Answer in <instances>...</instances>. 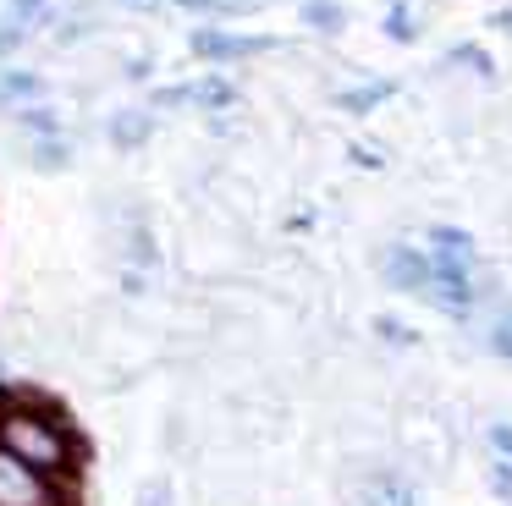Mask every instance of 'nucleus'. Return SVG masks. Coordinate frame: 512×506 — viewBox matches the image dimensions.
Here are the masks:
<instances>
[{
	"instance_id": "nucleus-1",
	"label": "nucleus",
	"mask_w": 512,
	"mask_h": 506,
	"mask_svg": "<svg viewBox=\"0 0 512 506\" xmlns=\"http://www.w3.org/2000/svg\"><path fill=\"white\" fill-rule=\"evenodd\" d=\"M0 446L12 451V457H23L28 468H39V473H61L72 462L67 429L50 424L45 413H28V407L0 413Z\"/></svg>"
},
{
	"instance_id": "nucleus-2",
	"label": "nucleus",
	"mask_w": 512,
	"mask_h": 506,
	"mask_svg": "<svg viewBox=\"0 0 512 506\" xmlns=\"http://www.w3.org/2000/svg\"><path fill=\"white\" fill-rule=\"evenodd\" d=\"M0 506H61V495L50 484V473L28 468L23 457L0 446Z\"/></svg>"
},
{
	"instance_id": "nucleus-3",
	"label": "nucleus",
	"mask_w": 512,
	"mask_h": 506,
	"mask_svg": "<svg viewBox=\"0 0 512 506\" xmlns=\"http://www.w3.org/2000/svg\"><path fill=\"white\" fill-rule=\"evenodd\" d=\"M188 44H193V55H204V61H243V55L276 50V39H265V33H221V28H199Z\"/></svg>"
},
{
	"instance_id": "nucleus-4",
	"label": "nucleus",
	"mask_w": 512,
	"mask_h": 506,
	"mask_svg": "<svg viewBox=\"0 0 512 506\" xmlns=\"http://www.w3.org/2000/svg\"><path fill=\"white\" fill-rule=\"evenodd\" d=\"M380 275H386V286H397V292H424V286H430V253L408 248V242H391V248L380 253Z\"/></svg>"
},
{
	"instance_id": "nucleus-5",
	"label": "nucleus",
	"mask_w": 512,
	"mask_h": 506,
	"mask_svg": "<svg viewBox=\"0 0 512 506\" xmlns=\"http://www.w3.org/2000/svg\"><path fill=\"white\" fill-rule=\"evenodd\" d=\"M149 132H155V116H149V110H116L111 116V143L116 149H144Z\"/></svg>"
},
{
	"instance_id": "nucleus-6",
	"label": "nucleus",
	"mask_w": 512,
	"mask_h": 506,
	"mask_svg": "<svg viewBox=\"0 0 512 506\" xmlns=\"http://www.w3.org/2000/svg\"><path fill=\"white\" fill-rule=\"evenodd\" d=\"M391 94H397V83H386V77H380V83H364V88H347V94H336V105H342L347 116H369V110L386 105Z\"/></svg>"
},
{
	"instance_id": "nucleus-7",
	"label": "nucleus",
	"mask_w": 512,
	"mask_h": 506,
	"mask_svg": "<svg viewBox=\"0 0 512 506\" xmlns=\"http://www.w3.org/2000/svg\"><path fill=\"white\" fill-rule=\"evenodd\" d=\"M364 506H419V501H413V490L397 479V473H375L369 490H364Z\"/></svg>"
},
{
	"instance_id": "nucleus-8",
	"label": "nucleus",
	"mask_w": 512,
	"mask_h": 506,
	"mask_svg": "<svg viewBox=\"0 0 512 506\" xmlns=\"http://www.w3.org/2000/svg\"><path fill=\"white\" fill-rule=\"evenodd\" d=\"M188 105L226 110V105H237V88L226 83V77H199V83H188Z\"/></svg>"
},
{
	"instance_id": "nucleus-9",
	"label": "nucleus",
	"mask_w": 512,
	"mask_h": 506,
	"mask_svg": "<svg viewBox=\"0 0 512 506\" xmlns=\"http://www.w3.org/2000/svg\"><path fill=\"white\" fill-rule=\"evenodd\" d=\"M303 22H309L314 33H342L347 28V11L336 6V0H303Z\"/></svg>"
},
{
	"instance_id": "nucleus-10",
	"label": "nucleus",
	"mask_w": 512,
	"mask_h": 506,
	"mask_svg": "<svg viewBox=\"0 0 512 506\" xmlns=\"http://www.w3.org/2000/svg\"><path fill=\"white\" fill-rule=\"evenodd\" d=\"M45 94V83H39L34 72H6L0 77V105H17V99H39Z\"/></svg>"
},
{
	"instance_id": "nucleus-11",
	"label": "nucleus",
	"mask_w": 512,
	"mask_h": 506,
	"mask_svg": "<svg viewBox=\"0 0 512 506\" xmlns=\"http://www.w3.org/2000/svg\"><path fill=\"white\" fill-rule=\"evenodd\" d=\"M446 61H452V66H468V72L485 77V83L496 77V61H490V55L479 50V44H452V55H446Z\"/></svg>"
},
{
	"instance_id": "nucleus-12",
	"label": "nucleus",
	"mask_w": 512,
	"mask_h": 506,
	"mask_svg": "<svg viewBox=\"0 0 512 506\" xmlns=\"http://www.w3.org/2000/svg\"><path fill=\"white\" fill-rule=\"evenodd\" d=\"M430 253H474V237L463 226H430Z\"/></svg>"
},
{
	"instance_id": "nucleus-13",
	"label": "nucleus",
	"mask_w": 512,
	"mask_h": 506,
	"mask_svg": "<svg viewBox=\"0 0 512 506\" xmlns=\"http://www.w3.org/2000/svg\"><path fill=\"white\" fill-rule=\"evenodd\" d=\"M386 33H391V39H397V44H413V39H419V22H413V11L402 6V0H397V6L386 11Z\"/></svg>"
},
{
	"instance_id": "nucleus-14",
	"label": "nucleus",
	"mask_w": 512,
	"mask_h": 506,
	"mask_svg": "<svg viewBox=\"0 0 512 506\" xmlns=\"http://www.w3.org/2000/svg\"><path fill=\"white\" fill-rule=\"evenodd\" d=\"M67 160H72V154H67V143H56V138H45V143L34 149V165H39V171H61Z\"/></svg>"
},
{
	"instance_id": "nucleus-15",
	"label": "nucleus",
	"mask_w": 512,
	"mask_h": 506,
	"mask_svg": "<svg viewBox=\"0 0 512 506\" xmlns=\"http://www.w3.org/2000/svg\"><path fill=\"white\" fill-rule=\"evenodd\" d=\"M490 490H496L501 501H512V462H507V457H501L496 468H490Z\"/></svg>"
},
{
	"instance_id": "nucleus-16",
	"label": "nucleus",
	"mask_w": 512,
	"mask_h": 506,
	"mask_svg": "<svg viewBox=\"0 0 512 506\" xmlns=\"http://www.w3.org/2000/svg\"><path fill=\"white\" fill-rule=\"evenodd\" d=\"M171 501V484L166 479H149L144 490H138V506H166Z\"/></svg>"
},
{
	"instance_id": "nucleus-17",
	"label": "nucleus",
	"mask_w": 512,
	"mask_h": 506,
	"mask_svg": "<svg viewBox=\"0 0 512 506\" xmlns=\"http://www.w3.org/2000/svg\"><path fill=\"white\" fill-rule=\"evenodd\" d=\"M23 127H34L39 138H56V116L50 110H23Z\"/></svg>"
},
{
	"instance_id": "nucleus-18",
	"label": "nucleus",
	"mask_w": 512,
	"mask_h": 506,
	"mask_svg": "<svg viewBox=\"0 0 512 506\" xmlns=\"http://www.w3.org/2000/svg\"><path fill=\"white\" fill-rule=\"evenodd\" d=\"M490 446H496V457L512 462V424H490Z\"/></svg>"
},
{
	"instance_id": "nucleus-19",
	"label": "nucleus",
	"mask_w": 512,
	"mask_h": 506,
	"mask_svg": "<svg viewBox=\"0 0 512 506\" xmlns=\"http://www.w3.org/2000/svg\"><path fill=\"white\" fill-rule=\"evenodd\" d=\"M39 11H45V0H12V22L23 28V22H34Z\"/></svg>"
},
{
	"instance_id": "nucleus-20",
	"label": "nucleus",
	"mask_w": 512,
	"mask_h": 506,
	"mask_svg": "<svg viewBox=\"0 0 512 506\" xmlns=\"http://www.w3.org/2000/svg\"><path fill=\"white\" fill-rule=\"evenodd\" d=\"M490 347H496L501 358H512V325H507V319H501V325L490 330Z\"/></svg>"
},
{
	"instance_id": "nucleus-21",
	"label": "nucleus",
	"mask_w": 512,
	"mask_h": 506,
	"mask_svg": "<svg viewBox=\"0 0 512 506\" xmlns=\"http://www.w3.org/2000/svg\"><path fill=\"white\" fill-rule=\"evenodd\" d=\"M380 336H386V341H397V347H413V336L397 325V319H380Z\"/></svg>"
},
{
	"instance_id": "nucleus-22",
	"label": "nucleus",
	"mask_w": 512,
	"mask_h": 506,
	"mask_svg": "<svg viewBox=\"0 0 512 506\" xmlns=\"http://www.w3.org/2000/svg\"><path fill=\"white\" fill-rule=\"evenodd\" d=\"M127 6H149V0H127Z\"/></svg>"
},
{
	"instance_id": "nucleus-23",
	"label": "nucleus",
	"mask_w": 512,
	"mask_h": 506,
	"mask_svg": "<svg viewBox=\"0 0 512 506\" xmlns=\"http://www.w3.org/2000/svg\"><path fill=\"white\" fill-rule=\"evenodd\" d=\"M507 325H512V308H507Z\"/></svg>"
}]
</instances>
